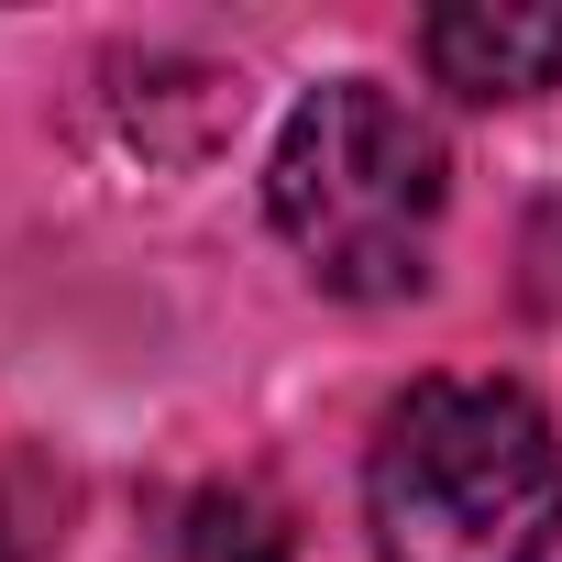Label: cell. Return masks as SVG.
Segmentation results:
<instances>
[{
    "label": "cell",
    "mask_w": 562,
    "mask_h": 562,
    "mask_svg": "<svg viewBox=\"0 0 562 562\" xmlns=\"http://www.w3.org/2000/svg\"><path fill=\"white\" fill-rule=\"evenodd\" d=\"M364 518L386 562H551L562 441L507 375H419L364 452Z\"/></svg>",
    "instance_id": "6da1fadb"
},
{
    "label": "cell",
    "mask_w": 562,
    "mask_h": 562,
    "mask_svg": "<svg viewBox=\"0 0 562 562\" xmlns=\"http://www.w3.org/2000/svg\"><path fill=\"white\" fill-rule=\"evenodd\" d=\"M288 551H299L288 507H276L254 474H232V485H199V496H188L166 562H288Z\"/></svg>",
    "instance_id": "277c9868"
},
{
    "label": "cell",
    "mask_w": 562,
    "mask_h": 562,
    "mask_svg": "<svg viewBox=\"0 0 562 562\" xmlns=\"http://www.w3.org/2000/svg\"><path fill=\"white\" fill-rule=\"evenodd\" d=\"M56 518H67V474H45L34 452H12V463H0V562H45Z\"/></svg>",
    "instance_id": "5b68a950"
},
{
    "label": "cell",
    "mask_w": 562,
    "mask_h": 562,
    "mask_svg": "<svg viewBox=\"0 0 562 562\" xmlns=\"http://www.w3.org/2000/svg\"><path fill=\"white\" fill-rule=\"evenodd\" d=\"M419 56L452 100H540V89H562V12L452 0V12L419 23Z\"/></svg>",
    "instance_id": "3957f363"
},
{
    "label": "cell",
    "mask_w": 562,
    "mask_h": 562,
    "mask_svg": "<svg viewBox=\"0 0 562 562\" xmlns=\"http://www.w3.org/2000/svg\"><path fill=\"white\" fill-rule=\"evenodd\" d=\"M265 199H276V232L299 243V265L331 299H419L452 177H441V133L397 89L331 78L288 111Z\"/></svg>",
    "instance_id": "7a4b0ae2"
}]
</instances>
